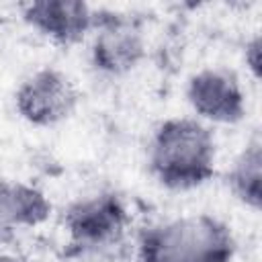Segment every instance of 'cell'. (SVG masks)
<instances>
[{"label":"cell","mask_w":262,"mask_h":262,"mask_svg":"<svg viewBox=\"0 0 262 262\" xmlns=\"http://www.w3.org/2000/svg\"><path fill=\"white\" fill-rule=\"evenodd\" d=\"M78 88L70 76L45 66L27 76L14 92L16 113L35 127H51L68 119L78 106Z\"/></svg>","instance_id":"cell-3"},{"label":"cell","mask_w":262,"mask_h":262,"mask_svg":"<svg viewBox=\"0 0 262 262\" xmlns=\"http://www.w3.org/2000/svg\"><path fill=\"white\" fill-rule=\"evenodd\" d=\"M217 143L213 131L194 117L164 119L151 133L147 166L170 190H190L215 176Z\"/></svg>","instance_id":"cell-1"},{"label":"cell","mask_w":262,"mask_h":262,"mask_svg":"<svg viewBox=\"0 0 262 262\" xmlns=\"http://www.w3.org/2000/svg\"><path fill=\"white\" fill-rule=\"evenodd\" d=\"M244 57H246V68L250 70L252 78L260 80L262 78V39H260V33H254L246 41Z\"/></svg>","instance_id":"cell-10"},{"label":"cell","mask_w":262,"mask_h":262,"mask_svg":"<svg viewBox=\"0 0 262 262\" xmlns=\"http://www.w3.org/2000/svg\"><path fill=\"white\" fill-rule=\"evenodd\" d=\"M0 262H20L18 258H14L12 254H6V252H0Z\"/></svg>","instance_id":"cell-11"},{"label":"cell","mask_w":262,"mask_h":262,"mask_svg":"<svg viewBox=\"0 0 262 262\" xmlns=\"http://www.w3.org/2000/svg\"><path fill=\"white\" fill-rule=\"evenodd\" d=\"M129 223L123 199L104 190L72 203L63 215V225L72 244L80 248H100L119 242Z\"/></svg>","instance_id":"cell-4"},{"label":"cell","mask_w":262,"mask_h":262,"mask_svg":"<svg viewBox=\"0 0 262 262\" xmlns=\"http://www.w3.org/2000/svg\"><path fill=\"white\" fill-rule=\"evenodd\" d=\"M145 57V39L129 16L106 14L96 20L90 63L104 76H125Z\"/></svg>","instance_id":"cell-6"},{"label":"cell","mask_w":262,"mask_h":262,"mask_svg":"<svg viewBox=\"0 0 262 262\" xmlns=\"http://www.w3.org/2000/svg\"><path fill=\"white\" fill-rule=\"evenodd\" d=\"M233 256L231 227L209 213L154 223L137 235L139 262H231Z\"/></svg>","instance_id":"cell-2"},{"label":"cell","mask_w":262,"mask_h":262,"mask_svg":"<svg viewBox=\"0 0 262 262\" xmlns=\"http://www.w3.org/2000/svg\"><path fill=\"white\" fill-rule=\"evenodd\" d=\"M186 100L205 121L235 125L246 117V94L235 72L203 68L186 82Z\"/></svg>","instance_id":"cell-5"},{"label":"cell","mask_w":262,"mask_h":262,"mask_svg":"<svg viewBox=\"0 0 262 262\" xmlns=\"http://www.w3.org/2000/svg\"><path fill=\"white\" fill-rule=\"evenodd\" d=\"M227 184L233 196L254 213L262 209V141L254 135L235 156L227 174Z\"/></svg>","instance_id":"cell-9"},{"label":"cell","mask_w":262,"mask_h":262,"mask_svg":"<svg viewBox=\"0 0 262 262\" xmlns=\"http://www.w3.org/2000/svg\"><path fill=\"white\" fill-rule=\"evenodd\" d=\"M51 213V203L43 190L33 184L0 176V225L35 227Z\"/></svg>","instance_id":"cell-8"},{"label":"cell","mask_w":262,"mask_h":262,"mask_svg":"<svg viewBox=\"0 0 262 262\" xmlns=\"http://www.w3.org/2000/svg\"><path fill=\"white\" fill-rule=\"evenodd\" d=\"M23 18L51 41L74 45L96 29L98 12L82 0H39L23 6Z\"/></svg>","instance_id":"cell-7"}]
</instances>
